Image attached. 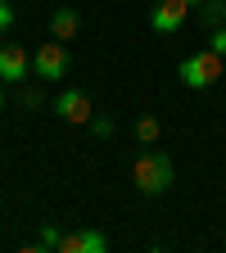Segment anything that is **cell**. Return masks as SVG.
I'll return each mask as SVG.
<instances>
[{"label":"cell","instance_id":"cell-1","mask_svg":"<svg viewBox=\"0 0 226 253\" xmlns=\"http://www.w3.org/2000/svg\"><path fill=\"white\" fill-rule=\"evenodd\" d=\"M172 158L163 154V149H149V154H140L136 163H132V185L140 190V195H163V190H172Z\"/></svg>","mask_w":226,"mask_h":253},{"label":"cell","instance_id":"cell-2","mask_svg":"<svg viewBox=\"0 0 226 253\" xmlns=\"http://www.w3.org/2000/svg\"><path fill=\"white\" fill-rule=\"evenodd\" d=\"M177 77H181V86H190V90H208L217 77H226V54H217V50L204 45L199 54H185V59H181Z\"/></svg>","mask_w":226,"mask_h":253},{"label":"cell","instance_id":"cell-3","mask_svg":"<svg viewBox=\"0 0 226 253\" xmlns=\"http://www.w3.org/2000/svg\"><path fill=\"white\" fill-rule=\"evenodd\" d=\"M32 73H37L41 82H59L63 73H68V50H63V41H45L37 54H32Z\"/></svg>","mask_w":226,"mask_h":253},{"label":"cell","instance_id":"cell-4","mask_svg":"<svg viewBox=\"0 0 226 253\" xmlns=\"http://www.w3.org/2000/svg\"><path fill=\"white\" fill-rule=\"evenodd\" d=\"M54 113H59L63 122H73V126H82V122H90V118H95L90 95H86V90H77V86H68V90H59V95H54Z\"/></svg>","mask_w":226,"mask_h":253},{"label":"cell","instance_id":"cell-5","mask_svg":"<svg viewBox=\"0 0 226 253\" xmlns=\"http://www.w3.org/2000/svg\"><path fill=\"white\" fill-rule=\"evenodd\" d=\"M185 18H190V0H158V5L149 9V27L154 32H181L185 27Z\"/></svg>","mask_w":226,"mask_h":253},{"label":"cell","instance_id":"cell-6","mask_svg":"<svg viewBox=\"0 0 226 253\" xmlns=\"http://www.w3.org/2000/svg\"><path fill=\"white\" fill-rule=\"evenodd\" d=\"M32 73V54L18 45V41H9V45H0V82H23Z\"/></svg>","mask_w":226,"mask_h":253},{"label":"cell","instance_id":"cell-7","mask_svg":"<svg viewBox=\"0 0 226 253\" xmlns=\"http://www.w3.org/2000/svg\"><path fill=\"white\" fill-rule=\"evenodd\" d=\"M109 249V240L100 235V231H68L63 235V244H59V253H104Z\"/></svg>","mask_w":226,"mask_h":253},{"label":"cell","instance_id":"cell-8","mask_svg":"<svg viewBox=\"0 0 226 253\" xmlns=\"http://www.w3.org/2000/svg\"><path fill=\"white\" fill-rule=\"evenodd\" d=\"M77 27H82V18H77L73 5H59V9L50 14V37H54V41H73Z\"/></svg>","mask_w":226,"mask_h":253},{"label":"cell","instance_id":"cell-9","mask_svg":"<svg viewBox=\"0 0 226 253\" xmlns=\"http://www.w3.org/2000/svg\"><path fill=\"white\" fill-rule=\"evenodd\" d=\"M158 136H163V126H158V118H140V122H136V140H140V145H154Z\"/></svg>","mask_w":226,"mask_h":253},{"label":"cell","instance_id":"cell-10","mask_svg":"<svg viewBox=\"0 0 226 253\" xmlns=\"http://www.w3.org/2000/svg\"><path fill=\"white\" fill-rule=\"evenodd\" d=\"M59 244H63V231L59 226H41V235L32 240L27 249H59Z\"/></svg>","mask_w":226,"mask_h":253},{"label":"cell","instance_id":"cell-11","mask_svg":"<svg viewBox=\"0 0 226 253\" xmlns=\"http://www.w3.org/2000/svg\"><path fill=\"white\" fill-rule=\"evenodd\" d=\"M208 50L226 54V23H217V27H213V37H208Z\"/></svg>","mask_w":226,"mask_h":253},{"label":"cell","instance_id":"cell-12","mask_svg":"<svg viewBox=\"0 0 226 253\" xmlns=\"http://www.w3.org/2000/svg\"><path fill=\"white\" fill-rule=\"evenodd\" d=\"M9 27H14V5H9V0H0V37H5Z\"/></svg>","mask_w":226,"mask_h":253},{"label":"cell","instance_id":"cell-13","mask_svg":"<svg viewBox=\"0 0 226 253\" xmlns=\"http://www.w3.org/2000/svg\"><path fill=\"white\" fill-rule=\"evenodd\" d=\"M23 104H27V109H41V104H45V95H41L37 86H27V90H23Z\"/></svg>","mask_w":226,"mask_h":253},{"label":"cell","instance_id":"cell-14","mask_svg":"<svg viewBox=\"0 0 226 253\" xmlns=\"http://www.w3.org/2000/svg\"><path fill=\"white\" fill-rule=\"evenodd\" d=\"M90 131H95V136H113V122L95 113V118H90Z\"/></svg>","mask_w":226,"mask_h":253},{"label":"cell","instance_id":"cell-15","mask_svg":"<svg viewBox=\"0 0 226 253\" xmlns=\"http://www.w3.org/2000/svg\"><path fill=\"white\" fill-rule=\"evenodd\" d=\"M0 109H5V82H0Z\"/></svg>","mask_w":226,"mask_h":253},{"label":"cell","instance_id":"cell-16","mask_svg":"<svg viewBox=\"0 0 226 253\" xmlns=\"http://www.w3.org/2000/svg\"><path fill=\"white\" fill-rule=\"evenodd\" d=\"M217 23H226V0H222V18H217Z\"/></svg>","mask_w":226,"mask_h":253},{"label":"cell","instance_id":"cell-17","mask_svg":"<svg viewBox=\"0 0 226 253\" xmlns=\"http://www.w3.org/2000/svg\"><path fill=\"white\" fill-rule=\"evenodd\" d=\"M195 5H204V0H190V9H195Z\"/></svg>","mask_w":226,"mask_h":253}]
</instances>
